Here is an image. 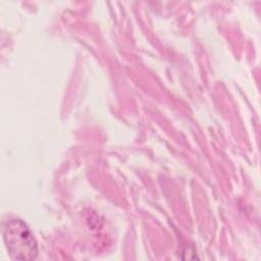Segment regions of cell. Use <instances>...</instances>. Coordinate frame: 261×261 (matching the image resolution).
<instances>
[{
  "label": "cell",
  "mask_w": 261,
  "mask_h": 261,
  "mask_svg": "<svg viewBox=\"0 0 261 261\" xmlns=\"http://www.w3.org/2000/svg\"><path fill=\"white\" fill-rule=\"evenodd\" d=\"M3 240L11 258L33 260L37 257V242L28 225L18 218H11L4 223Z\"/></svg>",
  "instance_id": "1"
}]
</instances>
